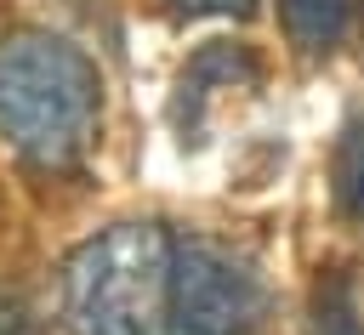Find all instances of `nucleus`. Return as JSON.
<instances>
[{"label":"nucleus","mask_w":364,"mask_h":335,"mask_svg":"<svg viewBox=\"0 0 364 335\" xmlns=\"http://www.w3.org/2000/svg\"><path fill=\"white\" fill-rule=\"evenodd\" d=\"M262 318V278L216 238H176L171 256V329L165 335H250Z\"/></svg>","instance_id":"obj_3"},{"label":"nucleus","mask_w":364,"mask_h":335,"mask_svg":"<svg viewBox=\"0 0 364 335\" xmlns=\"http://www.w3.org/2000/svg\"><path fill=\"white\" fill-rule=\"evenodd\" d=\"M171 233L159 221H114L80 244L63 278L74 335H165L171 329Z\"/></svg>","instance_id":"obj_2"},{"label":"nucleus","mask_w":364,"mask_h":335,"mask_svg":"<svg viewBox=\"0 0 364 335\" xmlns=\"http://www.w3.org/2000/svg\"><path fill=\"white\" fill-rule=\"evenodd\" d=\"M102 114L97 62L57 34L0 40V136L34 165H74Z\"/></svg>","instance_id":"obj_1"},{"label":"nucleus","mask_w":364,"mask_h":335,"mask_svg":"<svg viewBox=\"0 0 364 335\" xmlns=\"http://www.w3.org/2000/svg\"><path fill=\"white\" fill-rule=\"evenodd\" d=\"M313 335H364L358 307H353V284L341 273L313 290Z\"/></svg>","instance_id":"obj_6"},{"label":"nucleus","mask_w":364,"mask_h":335,"mask_svg":"<svg viewBox=\"0 0 364 335\" xmlns=\"http://www.w3.org/2000/svg\"><path fill=\"white\" fill-rule=\"evenodd\" d=\"M347 11L353 0H279V17L301 51H330L347 28Z\"/></svg>","instance_id":"obj_5"},{"label":"nucleus","mask_w":364,"mask_h":335,"mask_svg":"<svg viewBox=\"0 0 364 335\" xmlns=\"http://www.w3.org/2000/svg\"><path fill=\"white\" fill-rule=\"evenodd\" d=\"M358 11H364V0H358Z\"/></svg>","instance_id":"obj_8"},{"label":"nucleus","mask_w":364,"mask_h":335,"mask_svg":"<svg viewBox=\"0 0 364 335\" xmlns=\"http://www.w3.org/2000/svg\"><path fill=\"white\" fill-rule=\"evenodd\" d=\"M188 17H228V11H250V0H171Z\"/></svg>","instance_id":"obj_7"},{"label":"nucleus","mask_w":364,"mask_h":335,"mask_svg":"<svg viewBox=\"0 0 364 335\" xmlns=\"http://www.w3.org/2000/svg\"><path fill=\"white\" fill-rule=\"evenodd\" d=\"M330 199L347 221H364V119H347L330 148Z\"/></svg>","instance_id":"obj_4"}]
</instances>
